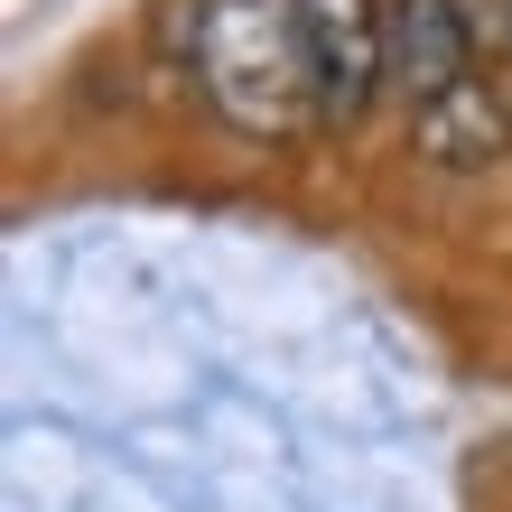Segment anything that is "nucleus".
<instances>
[{
    "label": "nucleus",
    "instance_id": "1",
    "mask_svg": "<svg viewBox=\"0 0 512 512\" xmlns=\"http://www.w3.org/2000/svg\"><path fill=\"white\" fill-rule=\"evenodd\" d=\"M168 28L187 38L196 94L243 140H308V131H326L289 0H177Z\"/></svg>",
    "mask_w": 512,
    "mask_h": 512
},
{
    "label": "nucleus",
    "instance_id": "2",
    "mask_svg": "<svg viewBox=\"0 0 512 512\" xmlns=\"http://www.w3.org/2000/svg\"><path fill=\"white\" fill-rule=\"evenodd\" d=\"M298 56H308L326 131L364 122V103L382 94V0H289Z\"/></svg>",
    "mask_w": 512,
    "mask_h": 512
},
{
    "label": "nucleus",
    "instance_id": "3",
    "mask_svg": "<svg viewBox=\"0 0 512 512\" xmlns=\"http://www.w3.org/2000/svg\"><path fill=\"white\" fill-rule=\"evenodd\" d=\"M475 75V0H382V94L419 112Z\"/></svg>",
    "mask_w": 512,
    "mask_h": 512
},
{
    "label": "nucleus",
    "instance_id": "4",
    "mask_svg": "<svg viewBox=\"0 0 512 512\" xmlns=\"http://www.w3.org/2000/svg\"><path fill=\"white\" fill-rule=\"evenodd\" d=\"M410 159L419 168H438V177H485L512 159V112L485 75H466L457 94H438V103H419L410 112Z\"/></svg>",
    "mask_w": 512,
    "mask_h": 512
}]
</instances>
